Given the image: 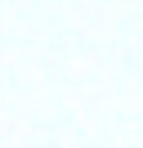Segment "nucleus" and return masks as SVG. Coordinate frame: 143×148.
Masks as SVG:
<instances>
[]
</instances>
